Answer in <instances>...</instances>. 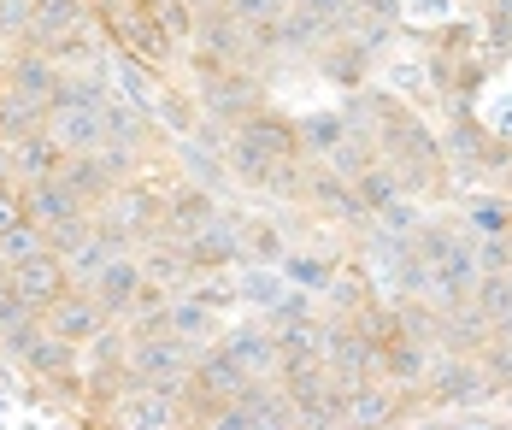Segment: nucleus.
<instances>
[{
	"mask_svg": "<svg viewBox=\"0 0 512 430\" xmlns=\"http://www.w3.org/2000/svg\"><path fill=\"white\" fill-rule=\"evenodd\" d=\"M12 160H18V171H24L30 183H48V177H65V148H59L53 136H24Z\"/></svg>",
	"mask_w": 512,
	"mask_h": 430,
	"instance_id": "8",
	"label": "nucleus"
},
{
	"mask_svg": "<svg viewBox=\"0 0 512 430\" xmlns=\"http://www.w3.org/2000/svg\"><path fill=\"white\" fill-rule=\"evenodd\" d=\"M307 136H312V142H336V118H312Z\"/></svg>",
	"mask_w": 512,
	"mask_h": 430,
	"instance_id": "21",
	"label": "nucleus"
},
{
	"mask_svg": "<svg viewBox=\"0 0 512 430\" xmlns=\"http://www.w3.org/2000/svg\"><path fill=\"white\" fill-rule=\"evenodd\" d=\"M12 289H18L24 307H53L59 289H65V266L48 260V254H36V260H24V266L12 271Z\"/></svg>",
	"mask_w": 512,
	"mask_h": 430,
	"instance_id": "4",
	"label": "nucleus"
},
{
	"mask_svg": "<svg viewBox=\"0 0 512 430\" xmlns=\"http://www.w3.org/2000/svg\"><path fill=\"white\" fill-rule=\"evenodd\" d=\"M24 213H30V224L42 230H59V224H71V218H83V201L59 183V177H48V183H30V195H24Z\"/></svg>",
	"mask_w": 512,
	"mask_h": 430,
	"instance_id": "3",
	"label": "nucleus"
},
{
	"mask_svg": "<svg viewBox=\"0 0 512 430\" xmlns=\"http://www.w3.org/2000/svg\"><path fill=\"white\" fill-rule=\"evenodd\" d=\"M171 425H177V401L165 389L142 383V395H130V430H171Z\"/></svg>",
	"mask_w": 512,
	"mask_h": 430,
	"instance_id": "9",
	"label": "nucleus"
},
{
	"mask_svg": "<svg viewBox=\"0 0 512 430\" xmlns=\"http://www.w3.org/2000/svg\"><path fill=\"white\" fill-rule=\"evenodd\" d=\"M65 24H77V0H36V12H30L36 36H59Z\"/></svg>",
	"mask_w": 512,
	"mask_h": 430,
	"instance_id": "16",
	"label": "nucleus"
},
{
	"mask_svg": "<svg viewBox=\"0 0 512 430\" xmlns=\"http://www.w3.org/2000/svg\"><path fill=\"white\" fill-rule=\"evenodd\" d=\"M12 77H18V95H24V101H48L53 89H59V77H53L48 59H18Z\"/></svg>",
	"mask_w": 512,
	"mask_h": 430,
	"instance_id": "14",
	"label": "nucleus"
},
{
	"mask_svg": "<svg viewBox=\"0 0 512 430\" xmlns=\"http://www.w3.org/2000/svg\"><path fill=\"white\" fill-rule=\"evenodd\" d=\"M224 354H230L242 372H271V366H283V354H277V342H271L265 330H230V336H224Z\"/></svg>",
	"mask_w": 512,
	"mask_h": 430,
	"instance_id": "7",
	"label": "nucleus"
},
{
	"mask_svg": "<svg viewBox=\"0 0 512 430\" xmlns=\"http://www.w3.org/2000/svg\"><path fill=\"white\" fill-rule=\"evenodd\" d=\"M383 413H389V401H383V395H359V401H354L359 425H371V419H383Z\"/></svg>",
	"mask_w": 512,
	"mask_h": 430,
	"instance_id": "18",
	"label": "nucleus"
},
{
	"mask_svg": "<svg viewBox=\"0 0 512 430\" xmlns=\"http://www.w3.org/2000/svg\"><path fill=\"white\" fill-rule=\"evenodd\" d=\"M171 218H177V224H206V218H212V207H206V189H183V195L171 201Z\"/></svg>",
	"mask_w": 512,
	"mask_h": 430,
	"instance_id": "17",
	"label": "nucleus"
},
{
	"mask_svg": "<svg viewBox=\"0 0 512 430\" xmlns=\"http://www.w3.org/2000/svg\"><path fill=\"white\" fill-rule=\"evenodd\" d=\"M112 260H118V254H112V242L95 236V242H77V248L65 254V271H71V277H101Z\"/></svg>",
	"mask_w": 512,
	"mask_h": 430,
	"instance_id": "15",
	"label": "nucleus"
},
{
	"mask_svg": "<svg viewBox=\"0 0 512 430\" xmlns=\"http://www.w3.org/2000/svg\"><path fill=\"white\" fill-rule=\"evenodd\" d=\"M48 330L59 336V342H83V336H95V330H101V307H95V301H83V295H71V301L59 295V301H53Z\"/></svg>",
	"mask_w": 512,
	"mask_h": 430,
	"instance_id": "6",
	"label": "nucleus"
},
{
	"mask_svg": "<svg viewBox=\"0 0 512 430\" xmlns=\"http://www.w3.org/2000/svg\"><path fill=\"white\" fill-rule=\"evenodd\" d=\"M283 0H236V18H271Z\"/></svg>",
	"mask_w": 512,
	"mask_h": 430,
	"instance_id": "20",
	"label": "nucleus"
},
{
	"mask_svg": "<svg viewBox=\"0 0 512 430\" xmlns=\"http://www.w3.org/2000/svg\"><path fill=\"white\" fill-rule=\"evenodd\" d=\"M301 6H307L312 18H330V12H342V0H301Z\"/></svg>",
	"mask_w": 512,
	"mask_h": 430,
	"instance_id": "22",
	"label": "nucleus"
},
{
	"mask_svg": "<svg viewBox=\"0 0 512 430\" xmlns=\"http://www.w3.org/2000/svg\"><path fill=\"white\" fill-rule=\"evenodd\" d=\"M42 254V230L36 224H12V230H0V266H24V260H36Z\"/></svg>",
	"mask_w": 512,
	"mask_h": 430,
	"instance_id": "12",
	"label": "nucleus"
},
{
	"mask_svg": "<svg viewBox=\"0 0 512 430\" xmlns=\"http://www.w3.org/2000/svg\"><path fill=\"white\" fill-rule=\"evenodd\" d=\"M159 330H171L177 342H201L206 330H212V307L206 301H171L159 313Z\"/></svg>",
	"mask_w": 512,
	"mask_h": 430,
	"instance_id": "10",
	"label": "nucleus"
},
{
	"mask_svg": "<svg viewBox=\"0 0 512 430\" xmlns=\"http://www.w3.org/2000/svg\"><path fill=\"white\" fill-rule=\"evenodd\" d=\"M189 260H201V266L236 260V230H230V224H206L201 236H195V248H189Z\"/></svg>",
	"mask_w": 512,
	"mask_h": 430,
	"instance_id": "13",
	"label": "nucleus"
},
{
	"mask_svg": "<svg viewBox=\"0 0 512 430\" xmlns=\"http://www.w3.org/2000/svg\"><path fill=\"white\" fill-rule=\"evenodd\" d=\"M12 224H24V201L0 189V230H12Z\"/></svg>",
	"mask_w": 512,
	"mask_h": 430,
	"instance_id": "19",
	"label": "nucleus"
},
{
	"mask_svg": "<svg viewBox=\"0 0 512 430\" xmlns=\"http://www.w3.org/2000/svg\"><path fill=\"white\" fill-rule=\"evenodd\" d=\"M201 383L212 389V395H248V372H242L230 354H212V360H201Z\"/></svg>",
	"mask_w": 512,
	"mask_h": 430,
	"instance_id": "11",
	"label": "nucleus"
},
{
	"mask_svg": "<svg viewBox=\"0 0 512 430\" xmlns=\"http://www.w3.org/2000/svg\"><path fill=\"white\" fill-rule=\"evenodd\" d=\"M48 136L65 154H95L106 142V107H48Z\"/></svg>",
	"mask_w": 512,
	"mask_h": 430,
	"instance_id": "1",
	"label": "nucleus"
},
{
	"mask_svg": "<svg viewBox=\"0 0 512 430\" xmlns=\"http://www.w3.org/2000/svg\"><path fill=\"white\" fill-rule=\"evenodd\" d=\"M130 360H136L142 383H148V389H165V395H171V383H177L183 366H189V360H183V348H177V336H142Z\"/></svg>",
	"mask_w": 512,
	"mask_h": 430,
	"instance_id": "2",
	"label": "nucleus"
},
{
	"mask_svg": "<svg viewBox=\"0 0 512 430\" xmlns=\"http://www.w3.org/2000/svg\"><path fill=\"white\" fill-rule=\"evenodd\" d=\"M142 289H148V277H142L136 260H112V266L95 277V307H101V313L136 307V301H142Z\"/></svg>",
	"mask_w": 512,
	"mask_h": 430,
	"instance_id": "5",
	"label": "nucleus"
}]
</instances>
